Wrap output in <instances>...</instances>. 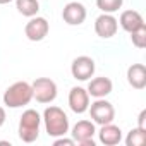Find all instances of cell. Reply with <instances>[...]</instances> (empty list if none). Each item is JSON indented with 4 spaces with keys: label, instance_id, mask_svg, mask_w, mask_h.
<instances>
[{
    "label": "cell",
    "instance_id": "cell-1",
    "mask_svg": "<svg viewBox=\"0 0 146 146\" xmlns=\"http://www.w3.org/2000/svg\"><path fill=\"white\" fill-rule=\"evenodd\" d=\"M43 124H45V131L50 137H58V136H65L69 132V117L67 113L55 105H50L45 108L43 112Z\"/></svg>",
    "mask_w": 146,
    "mask_h": 146
},
{
    "label": "cell",
    "instance_id": "cell-2",
    "mask_svg": "<svg viewBox=\"0 0 146 146\" xmlns=\"http://www.w3.org/2000/svg\"><path fill=\"white\" fill-rule=\"evenodd\" d=\"M2 100L4 105L9 108H21L33 100V88L26 81H17L5 90Z\"/></svg>",
    "mask_w": 146,
    "mask_h": 146
},
{
    "label": "cell",
    "instance_id": "cell-3",
    "mask_svg": "<svg viewBox=\"0 0 146 146\" xmlns=\"http://www.w3.org/2000/svg\"><path fill=\"white\" fill-rule=\"evenodd\" d=\"M40 124H41V115L36 110L28 108L26 112H23L17 129L19 139L23 143H35L40 136Z\"/></svg>",
    "mask_w": 146,
    "mask_h": 146
},
{
    "label": "cell",
    "instance_id": "cell-4",
    "mask_svg": "<svg viewBox=\"0 0 146 146\" xmlns=\"http://www.w3.org/2000/svg\"><path fill=\"white\" fill-rule=\"evenodd\" d=\"M91 119L95 124L98 125H103V124H110L113 122L115 119V108L110 102H107L105 98H96L93 103H90V108H88Z\"/></svg>",
    "mask_w": 146,
    "mask_h": 146
},
{
    "label": "cell",
    "instance_id": "cell-5",
    "mask_svg": "<svg viewBox=\"0 0 146 146\" xmlns=\"http://www.w3.org/2000/svg\"><path fill=\"white\" fill-rule=\"evenodd\" d=\"M33 98L38 103H52L57 98V84L50 78H38L33 84Z\"/></svg>",
    "mask_w": 146,
    "mask_h": 146
},
{
    "label": "cell",
    "instance_id": "cell-6",
    "mask_svg": "<svg viewBox=\"0 0 146 146\" xmlns=\"http://www.w3.org/2000/svg\"><path fill=\"white\" fill-rule=\"evenodd\" d=\"M95 60L88 55H81V57H76L70 64V74L74 79L78 81H90L95 74Z\"/></svg>",
    "mask_w": 146,
    "mask_h": 146
},
{
    "label": "cell",
    "instance_id": "cell-7",
    "mask_svg": "<svg viewBox=\"0 0 146 146\" xmlns=\"http://www.w3.org/2000/svg\"><path fill=\"white\" fill-rule=\"evenodd\" d=\"M95 134H96V127H95V122L91 120H79L72 127V132H70L72 139L81 146H95V141H93Z\"/></svg>",
    "mask_w": 146,
    "mask_h": 146
},
{
    "label": "cell",
    "instance_id": "cell-8",
    "mask_svg": "<svg viewBox=\"0 0 146 146\" xmlns=\"http://www.w3.org/2000/svg\"><path fill=\"white\" fill-rule=\"evenodd\" d=\"M50 31V24L45 17H40V16H33L26 28H24V33H26V38L29 41H41L45 40V36L48 35Z\"/></svg>",
    "mask_w": 146,
    "mask_h": 146
},
{
    "label": "cell",
    "instance_id": "cell-9",
    "mask_svg": "<svg viewBox=\"0 0 146 146\" xmlns=\"http://www.w3.org/2000/svg\"><path fill=\"white\" fill-rule=\"evenodd\" d=\"M86 7L81 2H69L62 11V19L69 26H79L86 21Z\"/></svg>",
    "mask_w": 146,
    "mask_h": 146
},
{
    "label": "cell",
    "instance_id": "cell-10",
    "mask_svg": "<svg viewBox=\"0 0 146 146\" xmlns=\"http://www.w3.org/2000/svg\"><path fill=\"white\" fill-rule=\"evenodd\" d=\"M69 107L74 113H84L90 108V95L84 88L74 86L69 91Z\"/></svg>",
    "mask_w": 146,
    "mask_h": 146
},
{
    "label": "cell",
    "instance_id": "cell-11",
    "mask_svg": "<svg viewBox=\"0 0 146 146\" xmlns=\"http://www.w3.org/2000/svg\"><path fill=\"white\" fill-rule=\"evenodd\" d=\"M117 29H119V23H117V19L113 17V14H102V16H98L96 17V21H95V31H96V35L100 36V38H103V40H108V38H112V36H115L117 35Z\"/></svg>",
    "mask_w": 146,
    "mask_h": 146
},
{
    "label": "cell",
    "instance_id": "cell-12",
    "mask_svg": "<svg viewBox=\"0 0 146 146\" xmlns=\"http://www.w3.org/2000/svg\"><path fill=\"white\" fill-rule=\"evenodd\" d=\"M113 90V83L110 78H105V76H100V78H95V79H90L88 83V95L93 96V98H105L112 93Z\"/></svg>",
    "mask_w": 146,
    "mask_h": 146
},
{
    "label": "cell",
    "instance_id": "cell-13",
    "mask_svg": "<svg viewBox=\"0 0 146 146\" xmlns=\"http://www.w3.org/2000/svg\"><path fill=\"white\" fill-rule=\"evenodd\" d=\"M98 137L100 143L105 146H115L122 141V129L115 124H103L102 129L98 131Z\"/></svg>",
    "mask_w": 146,
    "mask_h": 146
},
{
    "label": "cell",
    "instance_id": "cell-14",
    "mask_svg": "<svg viewBox=\"0 0 146 146\" xmlns=\"http://www.w3.org/2000/svg\"><path fill=\"white\" fill-rule=\"evenodd\" d=\"M120 26H122V29L124 31H127V33H132V31H136L137 28H141V26H144V19H143V16L137 12V11H124L122 14H120V17H119V21H117Z\"/></svg>",
    "mask_w": 146,
    "mask_h": 146
},
{
    "label": "cell",
    "instance_id": "cell-15",
    "mask_svg": "<svg viewBox=\"0 0 146 146\" xmlns=\"http://www.w3.org/2000/svg\"><path fill=\"white\" fill-rule=\"evenodd\" d=\"M127 83L134 90L146 88V67L143 64H132L127 69Z\"/></svg>",
    "mask_w": 146,
    "mask_h": 146
},
{
    "label": "cell",
    "instance_id": "cell-16",
    "mask_svg": "<svg viewBox=\"0 0 146 146\" xmlns=\"http://www.w3.org/2000/svg\"><path fill=\"white\" fill-rule=\"evenodd\" d=\"M16 9L24 17H33L40 12V2L38 0H16Z\"/></svg>",
    "mask_w": 146,
    "mask_h": 146
},
{
    "label": "cell",
    "instance_id": "cell-17",
    "mask_svg": "<svg viewBox=\"0 0 146 146\" xmlns=\"http://www.w3.org/2000/svg\"><path fill=\"white\" fill-rule=\"evenodd\" d=\"M125 144L127 146H144L146 144V131L139 129V127L131 129L125 137Z\"/></svg>",
    "mask_w": 146,
    "mask_h": 146
},
{
    "label": "cell",
    "instance_id": "cell-18",
    "mask_svg": "<svg viewBox=\"0 0 146 146\" xmlns=\"http://www.w3.org/2000/svg\"><path fill=\"white\" fill-rule=\"evenodd\" d=\"M124 4V0H96V7L105 12V14H113L117 12Z\"/></svg>",
    "mask_w": 146,
    "mask_h": 146
},
{
    "label": "cell",
    "instance_id": "cell-19",
    "mask_svg": "<svg viewBox=\"0 0 146 146\" xmlns=\"http://www.w3.org/2000/svg\"><path fill=\"white\" fill-rule=\"evenodd\" d=\"M129 35H131V41L136 48H144L146 46V24L137 28L136 31H132Z\"/></svg>",
    "mask_w": 146,
    "mask_h": 146
},
{
    "label": "cell",
    "instance_id": "cell-20",
    "mask_svg": "<svg viewBox=\"0 0 146 146\" xmlns=\"http://www.w3.org/2000/svg\"><path fill=\"white\" fill-rule=\"evenodd\" d=\"M74 144H76L74 139H72V137H65V136H58L53 141V146H74Z\"/></svg>",
    "mask_w": 146,
    "mask_h": 146
},
{
    "label": "cell",
    "instance_id": "cell-21",
    "mask_svg": "<svg viewBox=\"0 0 146 146\" xmlns=\"http://www.w3.org/2000/svg\"><path fill=\"white\" fill-rule=\"evenodd\" d=\"M137 127L146 131V110H141V113L137 117Z\"/></svg>",
    "mask_w": 146,
    "mask_h": 146
},
{
    "label": "cell",
    "instance_id": "cell-22",
    "mask_svg": "<svg viewBox=\"0 0 146 146\" xmlns=\"http://www.w3.org/2000/svg\"><path fill=\"white\" fill-rule=\"evenodd\" d=\"M5 119H7L5 110H4V107H0V127H2V125L5 124Z\"/></svg>",
    "mask_w": 146,
    "mask_h": 146
},
{
    "label": "cell",
    "instance_id": "cell-23",
    "mask_svg": "<svg viewBox=\"0 0 146 146\" xmlns=\"http://www.w3.org/2000/svg\"><path fill=\"white\" fill-rule=\"evenodd\" d=\"M12 0H0V5H5V4H11Z\"/></svg>",
    "mask_w": 146,
    "mask_h": 146
}]
</instances>
